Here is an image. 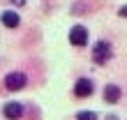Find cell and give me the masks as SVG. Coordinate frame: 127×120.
Wrapping results in <instances>:
<instances>
[{"label":"cell","instance_id":"obj_1","mask_svg":"<svg viewBox=\"0 0 127 120\" xmlns=\"http://www.w3.org/2000/svg\"><path fill=\"white\" fill-rule=\"evenodd\" d=\"M113 58V46H111L109 42H97L95 49H93V62L95 65H106L109 60Z\"/></svg>","mask_w":127,"mask_h":120},{"label":"cell","instance_id":"obj_2","mask_svg":"<svg viewBox=\"0 0 127 120\" xmlns=\"http://www.w3.org/2000/svg\"><path fill=\"white\" fill-rule=\"evenodd\" d=\"M26 83H28V79H26V74H21V72H9L5 76V88L7 90H21V88H26Z\"/></svg>","mask_w":127,"mask_h":120},{"label":"cell","instance_id":"obj_3","mask_svg":"<svg viewBox=\"0 0 127 120\" xmlns=\"http://www.w3.org/2000/svg\"><path fill=\"white\" fill-rule=\"evenodd\" d=\"M69 42H72V46H86L88 44V30L83 26H74L69 30Z\"/></svg>","mask_w":127,"mask_h":120},{"label":"cell","instance_id":"obj_4","mask_svg":"<svg viewBox=\"0 0 127 120\" xmlns=\"http://www.w3.org/2000/svg\"><path fill=\"white\" fill-rule=\"evenodd\" d=\"M93 92H95V83L90 79H79L74 83V95L76 97H90Z\"/></svg>","mask_w":127,"mask_h":120},{"label":"cell","instance_id":"obj_5","mask_svg":"<svg viewBox=\"0 0 127 120\" xmlns=\"http://www.w3.org/2000/svg\"><path fill=\"white\" fill-rule=\"evenodd\" d=\"M2 113H5L7 120H19L21 116L26 113V109H23V104H21V102H9V104H5Z\"/></svg>","mask_w":127,"mask_h":120},{"label":"cell","instance_id":"obj_6","mask_svg":"<svg viewBox=\"0 0 127 120\" xmlns=\"http://www.w3.org/2000/svg\"><path fill=\"white\" fill-rule=\"evenodd\" d=\"M120 88H118L116 83H109L106 88H104V102H106V104H116L118 99H120Z\"/></svg>","mask_w":127,"mask_h":120},{"label":"cell","instance_id":"obj_7","mask_svg":"<svg viewBox=\"0 0 127 120\" xmlns=\"http://www.w3.org/2000/svg\"><path fill=\"white\" fill-rule=\"evenodd\" d=\"M0 21H2V26H5V28H19V23H21V16H19L16 12L7 9V12H2Z\"/></svg>","mask_w":127,"mask_h":120},{"label":"cell","instance_id":"obj_8","mask_svg":"<svg viewBox=\"0 0 127 120\" xmlns=\"http://www.w3.org/2000/svg\"><path fill=\"white\" fill-rule=\"evenodd\" d=\"M76 120H97V113L95 111H79Z\"/></svg>","mask_w":127,"mask_h":120},{"label":"cell","instance_id":"obj_9","mask_svg":"<svg viewBox=\"0 0 127 120\" xmlns=\"http://www.w3.org/2000/svg\"><path fill=\"white\" fill-rule=\"evenodd\" d=\"M118 14H120V16H127V5H125V7H120V9H118Z\"/></svg>","mask_w":127,"mask_h":120},{"label":"cell","instance_id":"obj_10","mask_svg":"<svg viewBox=\"0 0 127 120\" xmlns=\"http://www.w3.org/2000/svg\"><path fill=\"white\" fill-rule=\"evenodd\" d=\"M12 2L16 5V7H23V5H26V0H12Z\"/></svg>","mask_w":127,"mask_h":120},{"label":"cell","instance_id":"obj_11","mask_svg":"<svg viewBox=\"0 0 127 120\" xmlns=\"http://www.w3.org/2000/svg\"><path fill=\"white\" fill-rule=\"evenodd\" d=\"M106 120H118V118H116V116H109V118H106Z\"/></svg>","mask_w":127,"mask_h":120}]
</instances>
